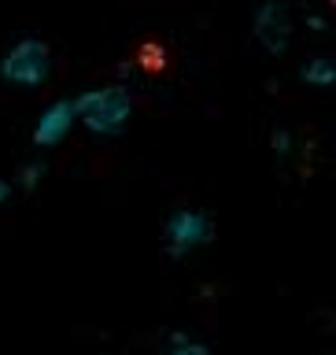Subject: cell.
<instances>
[{"instance_id":"6da1fadb","label":"cell","mask_w":336,"mask_h":355,"mask_svg":"<svg viewBox=\"0 0 336 355\" xmlns=\"http://www.w3.org/2000/svg\"><path fill=\"white\" fill-rule=\"evenodd\" d=\"M78 126L96 137H118L133 119V93L126 85H96L74 96Z\"/></svg>"},{"instance_id":"7a4b0ae2","label":"cell","mask_w":336,"mask_h":355,"mask_svg":"<svg viewBox=\"0 0 336 355\" xmlns=\"http://www.w3.org/2000/svg\"><path fill=\"white\" fill-rule=\"evenodd\" d=\"M52 74V49L41 37H19L0 55V82L15 89H37Z\"/></svg>"},{"instance_id":"3957f363","label":"cell","mask_w":336,"mask_h":355,"mask_svg":"<svg viewBox=\"0 0 336 355\" xmlns=\"http://www.w3.org/2000/svg\"><path fill=\"white\" fill-rule=\"evenodd\" d=\"M211 237H215V222L196 207H177L163 226V248L174 259H185V255L200 252L204 244H211Z\"/></svg>"},{"instance_id":"277c9868","label":"cell","mask_w":336,"mask_h":355,"mask_svg":"<svg viewBox=\"0 0 336 355\" xmlns=\"http://www.w3.org/2000/svg\"><path fill=\"white\" fill-rule=\"evenodd\" d=\"M251 33L255 41H259L263 52L270 55H281L292 49V37H296V22H292V11H288L285 4H263L259 11H255L251 19Z\"/></svg>"},{"instance_id":"5b68a950","label":"cell","mask_w":336,"mask_h":355,"mask_svg":"<svg viewBox=\"0 0 336 355\" xmlns=\"http://www.w3.org/2000/svg\"><path fill=\"white\" fill-rule=\"evenodd\" d=\"M74 130H78L74 100H52V104L37 115V122H33L30 137H33L37 148H55V144H63Z\"/></svg>"},{"instance_id":"8992f818","label":"cell","mask_w":336,"mask_h":355,"mask_svg":"<svg viewBox=\"0 0 336 355\" xmlns=\"http://www.w3.org/2000/svg\"><path fill=\"white\" fill-rule=\"evenodd\" d=\"M299 78L310 85V89H329L336 82V67L329 55H315V60L303 63V71H299Z\"/></svg>"},{"instance_id":"52a82bcc","label":"cell","mask_w":336,"mask_h":355,"mask_svg":"<svg viewBox=\"0 0 336 355\" xmlns=\"http://www.w3.org/2000/svg\"><path fill=\"white\" fill-rule=\"evenodd\" d=\"M166 355H211V352H207V344L193 340L188 333H174L170 344H166Z\"/></svg>"},{"instance_id":"ba28073f","label":"cell","mask_w":336,"mask_h":355,"mask_svg":"<svg viewBox=\"0 0 336 355\" xmlns=\"http://www.w3.org/2000/svg\"><path fill=\"white\" fill-rule=\"evenodd\" d=\"M41 178H44V163L33 159V163H26V166L19 171V185H22V189H33V185L41 182Z\"/></svg>"},{"instance_id":"9c48e42d","label":"cell","mask_w":336,"mask_h":355,"mask_svg":"<svg viewBox=\"0 0 336 355\" xmlns=\"http://www.w3.org/2000/svg\"><path fill=\"white\" fill-rule=\"evenodd\" d=\"M270 144H274L277 155H292V148H296V141H292V133H288V130H277Z\"/></svg>"},{"instance_id":"30bf717a","label":"cell","mask_w":336,"mask_h":355,"mask_svg":"<svg viewBox=\"0 0 336 355\" xmlns=\"http://www.w3.org/2000/svg\"><path fill=\"white\" fill-rule=\"evenodd\" d=\"M8 196H11V185L4 182V178H0V207H4V204H8Z\"/></svg>"}]
</instances>
